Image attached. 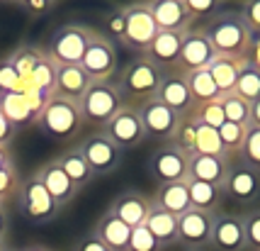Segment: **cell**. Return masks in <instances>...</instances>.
<instances>
[{"instance_id": "obj_52", "label": "cell", "mask_w": 260, "mask_h": 251, "mask_svg": "<svg viewBox=\"0 0 260 251\" xmlns=\"http://www.w3.org/2000/svg\"><path fill=\"white\" fill-rule=\"evenodd\" d=\"M248 61L260 71V37H253V44L248 51Z\"/></svg>"}, {"instance_id": "obj_45", "label": "cell", "mask_w": 260, "mask_h": 251, "mask_svg": "<svg viewBox=\"0 0 260 251\" xmlns=\"http://www.w3.org/2000/svg\"><path fill=\"white\" fill-rule=\"evenodd\" d=\"M185 8L192 20H212L221 10V5L214 0H185Z\"/></svg>"}, {"instance_id": "obj_31", "label": "cell", "mask_w": 260, "mask_h": 251, "mask_svg": "<svg viewBox=\"0 0 260 251\" xmlns=\"http://www.w3.org/2000/svg\"><path fill=\"white\" fill-rule=\"evenodd\" d=\"M185 83L190 88V95H192V103L194 105H202V103H214L221 98V93L216 88L214 78L209 76V71H192V73H185Z\"/></svg>"}, {"instance_id": "obj_12", "label": "cell", "mask_w": 260, "mask_h": 251, "mask_svg": "<svg viewBox=\"0 0 260 251\" xmlns=\"http://www.w3.org/2000/svg\"><path fill=\"white\" fill-rule=\"evenodd\" d=\"M216 59L212 42L207 39L202 27H192L182 35V49L178 59V73H192V71L209 69V64Z\"/></svg>"}, {"instance_id": "obj_42", "label": "cell", "mask_w": 260, "mask_h": 251, "mask_svg": "<svg viewBox=\"0 0 260 251\" xmlns=\"http://www.w3.org/2000/svg\"><path fill=\"white\" fill-rule=\"evenodd\" d=\"M27 80L20 78V73L12 69L8 59H0V95L3 93H22Z\"/></svg>"}, {"instance_id": "obj_50", "label": "cell", "mask_w": 260, "mask_h": 251, "mask_svg": "<svg viewBox=\"0 0 260 251\" xmlns=\"http://www.w3.org/2000/svg\"><path fill=\"white\" fill-rule=\"evenodd\" d=\"M15 132H17V129L8 122V117L0 110V147H5V149L10 147V142L15 139Z\"/></svg>"}, {"instance_id": "obj_3", "label": "cell", "mask_w": 260, "mask_h": 251, "mask_svg": "<svg viewBox=\"0 0 260 251\" xmlns=\"http://www.w3.org/2000/svg\"><path fill=\"white\" fill-rule=\"evenodd\" d=\"M83 122L95 127H105L114 115L124 107V98L114 80H92L85 95L78 100Z\"/></svg>"}, {"instance_id": "obj_49", "label": "cell", "mask_w": 260, "mask_h": 251, "mask_svg": "<svg viewBox=\"0 0 260 251\" xmlns=\"http://www.w3.org/2000/svg\"><path fill=\"white\" fill-rule=\"evenodd\" d=\"M73 251H110L105 244H102L92 232H88V234H83L78 241H76V246H73Z\"/></svg>"}, {"instance_id": "obj_22", "label": "cell", "mask_w": 260, "mask_h": 251, "mask_svg": "<svg viewBox=\"0 0 260 251\" xmlns=\"http://www.w3.org/2000/svg\"><path fill=\"white\" fill-rule=\"evenodd\" d=\"M180 49H182V35H178V32H158L156 39L151 42V46L144 51V57L151 64H156L160 71L178 69Z\"/></svg>"}, {"instance_id": "obj_40", "label": "cell", "mask_w": 260, "mask_h": 251, "mask_svg": "<svg viewBox=\"0 0 260 251\" xmlns=\"http://www.w3.org/2000/svg\"><path fill=\"white\" fill-rule=\"evenodd\" d=\"M246 166L260 171V127H250L248 125V132H246V142H243V149L238 154Z\"/></svg>"}, {"instance_id": "obj_37", "label": "cell", "mask_w": 260, "mask_h": 251, "mask_svg": "<svg viewBox=\"0 0 260 251\" xmlns=\"http://www.w3.org/2000/svg\"><path fill=\"white\" fill-rule=\"evenodd\" d=\"M20 185H22V176L17 171L15 161L8 163V166H3V169H0V205L8 207V203L17 200Z\"/></svg>"}, {"instance_id": "obj_10", "label": "cell", "mask_w": 260, "mask_h": 251, "mask_svg": "<svg viewBox=\"0 0 260 251\" xmlns=\"http://www.w3.org/2000/svg\"><path fill=\"white\" fill-rule=\"evenodd\" d=\"M187 166H190V156L180 151L173 142L160 144L148 159V171L158 181V185L187 181Z\"/></svg>"}, {"instance_id": "obj_7", "label": "cell", "mask_w": 260, "mask_h": 251, "mask_svg": "<svg viewBox=\"0 0 260 251\" xmlns=\"http://www.w3.org/2000/svg\"><path fill=\"white\" fill-rule=\"evenodd\" d=\"M102 134L112 142L119 151H132L146 142V129L136 105L124 103V107L102 127Z\"/></svg>"}, {"instance_id": "obj_23", "label": "cell", "mask_w": 260, "mask_h": 251, "mask_svg": "<svg viewBox=\"0 0 260 251\" xmlns=\"http://www.w3.org/2000/svg\"><path fill=\"white\" fill-rule=\"evenodd\" d=\"M90 83H92L90 76L80 66H56V88H54V95L78 103L80 98L85 95V91L90 88Z\"/></svg>"}, {"instance_id": "obj_8", "label": "cell", "mask_w": 260, "mask_h": 251, "mask_svg": "<svg viewBox=\"0 0 260 251\" xmlns=\"http://www.w3.org/2000/svg\"><path fill=\"white\" fill-rule=\"evenodd\" d=\"M158 35L156 20L148 10V3H134L124 8V35H122V44L132 51H146L151 42Z\"/></svg>"}, {"instance_id": "obj_44", "label": "cell", "mask_w": 260, "mask_h": 251, "mask_svg": "<svg viewBox=\"0 0 260 251\" xmlns=\"http://www.w3.org/2000/svg\"><path fill=\"white\" fill-rule=\"evenodd\" d=\"M241 217H243V232H246V249L260 251V207Z\"/></svg>"}, {"instance_id": "obj_57", "label": "cell", "mask_w": 260, "mask_h": 251, "mask_svg": "<svg viewBox=\"0 0 260 251\" xmlns=\"http://www.w3.org/2000/svg\"><path fill=\"white\" fill-rule=\"evenodd\" d=\"M182 251H204V249H182Z\"/></svg>"}, {"instance_id": "obj_16", "label": "cell", "mask_w": 260, "mask_h": 251, "mask_svg": "<svg viewBox=\"0 0 260 251\" xmlns=\"http://www.w3.org/2000/svg\"><path fill=\"white\" fill-rule=\"evenodd\" d=\"M209 246L214 251H246L243 217L236 212H216Z\"/></svg>"}, {"instance_id": "obj_28", "label": "cell", "mask_w": 260, "mask_h": 251, "mask_svg": "<svg viewBox=\"0 0 260 251\" xmlns=\"http://www.w3.org/2000/svg\"><path fill=\"white\" fill-rule=\"evenodd\" d=\"M185 185H187V193H190V205H192L194 210H202V212L216 215L221 203H224V198H226V195H224V188L212 185V183H202V181L187 178Z\"/></svg>"}, {"instance_id": "obj_17", "label": "cell", "mask_w": 260, "mask_h": 251, "mask_svg": "<svg viewBox=\"0 0 260 251\" xmlns=\"http://www.w3.org/2000/svg\"><path fill=\"white\" fill-rule=\"evenodd\" d=\"M148 10L156 20L158 32H178L185 35L194 27V20L185 8V0H151Z\"/></svg>"}, {"instance_id": "obj_41", "label": "cell", "mask_w": 260, "mask_h": 251, "mask_svg": "<svg viewBox=\"0 0 260 251\" xmlns=\"http://www.w3.org/2000/svg\"><path fill=\"white\" fill-rule=\"evenodd\" d=\"M194 132H197V122L190 120V117H180V122L175 127V134H173L170 142L190 156V154H194Z\"/></svg>"}, {"instance_id": "obj_15", "label": "cell", "mask_w": 260, "mask_h": 251, "mask_svg": "<svg viewBox=\"0 0 260 251\" xmlns=\"http://www.w3.org/2000/svg\"><path fill=\"white\" fill-rule=\"evenodd\" d=\"M136 107H139V115H141V122H144V129H146V137L160 139L163 144L173 139L175 127H178V122H180V115H175L168 105L160 103L158 98L144 100V103H139Z\"/></svg>"}, {"instance_id": "obj_30", "label": "cell", "mask_w": 260, "mask_h": 251, "mask_svg": "<svg viewBox=\"0 0 260 251\" xmlns=\"http://www.w3.org/2000/svg\"><path fill=\"white\" fill-rule=\"evenodd\" d=\"M246 59H229V57H216L212 64H209V76L214 78L216 88L221 95H229L234 93L236 88V80H238V71H241V64Z\"/></svg>"}, {"instance_id": "obj_2", "label": "cell", "mask_w": 260, "mask_h": 251, "mask_svg": "<svg viewBox=\"0 0 260 251\" xmlns=\"http://www.w3.org/2000/svg\"><path fill=\"white\" fill-rule=\"evenodd\" d=\"M163 76H166V71H160L146 57H139L132 64H126V69H122V73L114 78V86L119 88L124 103L126 98H134L139 103H144V100L156 98Z\"/></svg>"}, {"instance_id": "obj_58", "label": "cell", "mask_w": 260, "mask_h": 251, "mask_svg": "<svg viewBox=\"0 0 260 251\" xmlns=\"http://www.w3.org/2000/svg\"><path fill=\"white\" fill-rule=\"evenodd\" d=\"M8 251H10V249H8Z\"/></svg>"}, {"instance_id": "obj_11", "label": "cell", "mask_w": 260, "mask_h": 251, "mask_svg": "<svg viewBox=\"0 0 260 251\" xmlns=\"http://www.w3.org/2000/svg\"><path fill=\"white\" fill-rule=\"evenodd\" d=\"M76 149L83 154V159L88 161V166H90V171L95 176H110L122 163V151L114 147L102 132L88 134Z\"/></svg>"}, {"instance_id": "obj_48", "label": "cell", "mask_w": 260, "mask_h": 251, "mask_svg": "<svg viewBox=\"0 0 260 251\" xmlns=\"http://www.w3.org/2000/svg\"><path fill=\"white\" fill-rule=\"evenodd\" d=\"M20 10H24L29 17H42V15H49L58 8L56 3H46V0H29V3H20L17 5Z\"/></svg>"}, {"instance_id": "obj_27", "label": "cell", "mask_w": 260, "mask_h": 251, "mask_svg": "<svg viewBox=\"0 0 260 251\" xmlns=\"http://www.w3.org/2000/svg\"><path fill=\"white\" fill-rule=\"evenodd\" d=\"M0 110L15 129L37 127V115H34V110L29 107L22 93H3L0 95Z\"/></svg>"}, {"instance_id": "obj_53", "label": "cell", "mask_w": 260, "mask_h": 251, "mask_svg": "<svg viewBox=\"0 0 260 251\" xmlns=\"http://www.w3.org/2000/svg\"><path fill=\"white\" fill-rule=\"evenodd\" d=\"M250 127H260V100L250 103V120H248Z\"/></svg>"}, {"instance_id": "obj_9", "label": "cell", "mask_w": 260, "mask_h": 251, "mask_svg": "<svg viewBox=\"0 0 260 251\" xmlns=\"http://www.w3.org/2000/svg\"><path fill=\"white\" fill-rule=\"evenodd\" d=\"M117 49L114 42L102 32H95V37L88 44V51L80 61V69L85 71L90 80H112V76L117 73Z\"/></svg>"}, {"instance_id": "obj_26", "label": "cell", "mask_w": 260, "mask_h": 251, "mask_svg": "<svg viewBox=\"0 0 260 251\" xmlns=\"http://www.w3.org/2000/svg\"><path fill=\"white\" fill-rule=\"evenodd\" d=\"M144 227L156 237V241H158L163 249L178 244V217L166 212V210H160V207H156L153 203H151V210H148Z\"/></svg>"}, {"instance_id": "obj_33", "label": "cell", "mask_w": 260, "mask_h": 251, "mask_svg": "<svg viewBox=\"0 0 260 251\" xmlns=\"http://www.w3.org/2000/svg\"><path fill=\"white\" fill-rule=\"evenodd\" d=\"M238 98H243L246 103H255L260 100V71L250 64L248 59L241 64V71H238V80L236 88H234Z\"/></svg>"}, {"instance_id": "obj_13", "label": "cell", "mask_w": 260, "mask_h": 251, "mask_svg": "<svg viewBox=\"0 0 260 251\" xmlns=\"http://www.w3.org/2000/svg\"><path fill=\"white\" fill-rule=\"evenodd\" d=\"M212 227L214 215L190 207L185 215L178 217V244L182 249H209L212 244Z\"/></svg>"}, {"instance_id": "obj_54", "label": "cell", "mask_w": 260, "mask_h": 251, "mask_svg": "<svg viewBox=\"0 0 260 251\" xmlns=\"http://www.w3.org/2000/svg\"><path fill=\"white\" fill-rule=\"evenodd\" d=\"M8 163H12V154H10V149L0 147V169H3V166H8Z\"/></svg>"}, {"instance_id": "obj_32", "label": "cell", "mask_w": 260, "mask_h": 251, "mask_svg": "<svg viewBox=\"0 0 260 251\" xmlns=\"http://www.w3.org/2000/svg\"><path fill=\"white\" fill-rule=\"evenodd\" d=\"M44 57H46L44 49L22 44V46H17L10 57H5V59H8V61L12 64V69L20 73V78H22V80H29V76H32L34 69L42 64V59H44Z\"/></svg>"}, {"instance_id": "obj_56", "label": "cell", "mask_w": 260, "mask_h": 251, "mask_svg": "<svg viewBox=\"0 0 260 251\" xmlns=\"http://www.w3.org/2000/svg\"><path fill=\"white\" fill-rule=\"evenodd\" d=\"M0 251H8V246H5V241H0Z\"/></svg>"}, {"instance_id": "obj_25", "label": "cell", "mask_w": 260, "mask_h": 251, "mask_svg": "<svg viewBox=\"0 0 260 251\" xmlns=\"http://www.w3.org/2000/svg\"><path fill=\"white\" fill-rule=\"evenodd\" d=\"M92 234H95L110 251H126V244H129V237H132V229L126 227L124 222H119V219L107 210V212L98 219Z\"/></svg>"}, {"instance_id": "obj_24", "label": "cell", "mask_w": 260, "mask_h": 251, "mask_svg": "<svg viewBox=\"0 0 260 251\" xmlns=\"http://www.w3.org/2000/svg\"><path fill=\"white\" fill-rule=\"evenodd\" d=\"M151 203L156 207H160V210L170 212V215H175V217L185 215V212L192 207L190 205V193H187L185 181L163 183V185H158V188L153 190V195H151Z\"/></svg>"}, {"instance_id": "obj_20", "label": "cell", "mask_w": 260, "mask_h": 251, "mask_svg": "<svg viewBox=\"0 0 260 251\" xmlns=\"http://www.w3.org/2000/svg\"><path fill=\"white\" fill-rule=\"evenodd\" d=\"M156 98H158L163 105H168L170 110H173L175 115H180V117H185L194 105L192 95H190V88H187V83H185V76L178 73V71L163 76Z\"/></svg>"}, {"instance_id": "obj_55", "label": "cell", "mask_w": 260, "mask_h": 251, "mask_svg": "<svg viewBox=\"0 0 260 251\" xmlns=\"http://www.w3.org/2000/svg\"><path fill=\"white\" fill-rule=\"evenodd\" d=\"M20 251H54V249H49L44 244H29V246H24V249H20Z\"/></svg>"}, {"instance_id": "obj_21", "label": "cell", "mask_w": 260, "mask_h": 251, "mask_svg": "<svg viewBox=\"0 0 260 251\" xmlns=\"http://www.w3.org/2000/svg\"><path fill=\"white\" fill-rule=\"evenodd\" d=\"M229 166H231V161L226 156H200V154H190L187 178L224 188V181H226V176H229Z\"/></svg>"}, {"instance_id": "obj_47", "label": "cell", "mask_w": 260, "mask_h": 251, "mask_svg": "<svg viewBox=\"0 0 260 251\" xmlns=\"http://www.w3.org/2000/svg\"><path fill=\"white\" fill-rule=\"evenodd\" d=\"M107 35L112 39H119L122 42V35H124V8H114L110 15H107Z\"/></svg>"}, {"instance_id": "obj_38", "label": "cell", "mask_w": 260, "mask_h": 251, "mask_svg": "<svg viewBox=\"0 0 260 251\" xmlns=\"http://www.w3.org/2000/svg\"><path fill=\"white\" fill-rule=\"evenodd\" d=\"M219 103H221V110H224L226 122H234V125H248L250 103H246L243 98H238L236 93L221 95V98H219Z\"/></svg>"}, {"instance_id": "obj_29", "label": "cell", "mask_w": 260, "mask_h": 251, "mask_svg": "<svg viewBox=\"0 0 260 251\" xmlns=\"http://www.w3.org/2000/svg\"><path fill=\"white\" fill-rule=\"evenodd\" d=\"M56 163L61 166V171L68 176V181L73 183L76 188H85L88 183L95 178V173L90 171V166H88V161L83 159V154H80L76 147L66 149V151H61L56 156Z\"/></svg>"}, {"instance_id": "obj_35", "label": "cell", "mask_w": 260, "mask_h": 251, "mask_svg": "<svg viewBox=\"0 0 260 251\" xmlns=\"http://www.w3.org/2000/svg\"><path fill=\"white\" fill-rule=\"evenodd\" d=\"M219 132V142H221V149H224V156L229 161L241 154L243 149V142H246V132H248V125H234V122H224V125L216 129Z\"/></svg>"}, {"instance_id": "obj_46", "label": "cell", "mask_w": 260, "mask_h": 251, "mask_svg": "<svg viewBox=\"0 0 260 251\" xmlns=\"http://www.w3.org/2000/svg\"><path fill=\"white\" fill-rule=\"evenodd\" d=\"M238 15H241V20H243L246 27L250 30V35L260 37V0H250V3H246V5L238 10Z\"/></svg>"}, {"instance_id": "obj_36", "label": "cell", "mask_w": 260, "mask_h": 251, "mask_svg": "<svg viewBox=\"0 0 260 251\" xmlns=\"http://www.w3.org/2000/svg\"><path fill=\"white\" fill-rule=\"evenodd\" d=\"M194 120L197 125H204V127H212V129H219V127L226 122L224 117V110H221V103L214 100V103H202V105H192V110L185 115Z\"/></svg>"}, {"instance_id": "obj_6", "label": "cell", "mask_w": 260, "mask_h": 251, "mask_svg": "<svg viewBox=\"0 0 260 251\" xmlns=\"http://www.w3.org/2000/svg\"><path fill=\"white\" fill-rule=\"evenodd\" d=\"M17 207L22 217L29 222V225H46V222H54L61 212L58 203L49 195L42 181L37 176H27L22 178V185H20V193H17Z\"/></svg>"}, {"instance_id": "obj_51", "label": "cell", "mask_w": 260, "mask_h": 251, "mask_svg": "<svg viewBox=\"0 0 260 251\" xmlns=\"http://www.w3.org/2000/svg\"><path fill=\"white\" fill-rule=\"evenodd\" d=\"M8 234H10V212L5 205H0V241L8 239Z\"/></svg>"}, {"instance_id": "obj_14", "label": "cell", "mask_w": 260, "mask_h": 251, "mask_svg": "<svg viewBox=\"0 0 260 251\" xmlns=\"http://www.w3.org/2000/svg\"><path fill=\"white\" fill-rule=\"evenodd\" d=\"M224 195L238 205H250L260 198V171L246 166L243 161H231L224 181Z\"/></svg>"}, {"instance_id": "obj_39", "label": "cell", "mask_w": 260, "mask_h": 251, "mask_svg": "<svg viewBox=\"0 0 260 251\" xmlns=\"http://www.w3.org/2000/svg\"><path fill=\"white\" fill-rule=\"evenodd\" d=\"M194 154H200V156H224V149H221V142H219V132L212 129V127L197 125Z\"/></svg>"}, {"instance_id": "obj_4", "label": "cell", "mask_w": 260, "mask_h": 251, "mask_svg": "<svg viewBox=\"0 0 260 251\" xmlns=\"http://www.w3.org/2000/svg\"><path fill=\"white\" fill-rule=\"evenodd\" d=\"M92 37H95L92 27H85V24H63L49 39L46 57L51 59L56 66H80V61L85 57Z\"/></svg>"}, {"instance_id": "obj_18", "label": "cell", "mask_w": 260, "mask_h": 251, "mask_svg": "<svg viewBox=\"0 0 260 251\" xmlns=\"http://www.w3.org/2000/svg\"><path fill=\"white\" fill-rule=\"evenodd\" d=\"M151 210V198L144 195L141 190H124L112 200L110 212H112L119 222H124L129 229L141 227L146 222V215Z\"/></svg>"}, {"instance_id": "obj_19", "label": "cell", "mask_w": 260, "mask_h": 251, "mask_svg": "<svg viewBox=\"0 0 260 251\" xmlns=\"http://www.w3.org/2000/svg\"><path fill=\"white\" fill-rule=\"evenodd\" d=\"M34 176L42 181V185H44L46 190H49V195L56 200L61 210H63L66 205H71V203L76 200L78 188L68 181V176L61 171V166L56 163V159H51V161H46V163H42V166L34 171Z\"/></svg>"}, {"instance_id": "obj_5", "label": "cell", "mask_w": 260, "mask_h": 251, "mask_svg": "<svg viewBox=\"0 0 260 251\" xmlns=\"http://www.w3.org/2000/svg\"><path fill=\"white\" fill-rule=\"evenodd\" d=\"M83 125L85 122H83L78 103L58 98V95L49 98V103L44 105V110H42L39 120H37V127L44 132L46 137H54V139L76 137Z\"/></svg>"}, {"instance_id": "obj_1", "label": "cell", "mask_w": 260, "mask_h": 251, "mask_svg": "<svg viewBox=\"0 0 260 251\" xmlns=\"http://www.w3.org/2000/svg\"><path fill=\"white\" fill-rule=\"evenodd\" d=\"M207 39L212 42L216 57L248 59L253 35L241 20L238 12H219L202 27Z\"/></svg>"}, {"instance_id": "obj_34", "label": "cell", "mask_w": 260, "mask_h": 251, "mask_svg": "<svg viewBox=\"0 0 260 251\" xmlns=\"http://www.w3.org/2000/svg\"><path fill=\"white\" fill-rule=\"evenodd\" d=\"M37 93H42L46 100L54 98V88H56V64L51 61L49 57L42 59V64L34 69V73L27 80Z\"/></svg>"}, {"instance_id": "obj_43", "label": "cell", "mask_w": 260, "mask_h": 251, "mask_svg": "<svg viewBox=\"0 0 260 251\" xmlns=\"http://www.w3.org/2000/svg\"><path fill=\"white\" fill-rule=\"evenodd\" d=\"M126 251H163V246H160L158 241H156V237L141 225V227L132 229V237H129Z\"/></svg>"}]
</instances>
